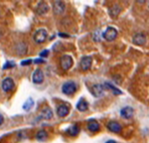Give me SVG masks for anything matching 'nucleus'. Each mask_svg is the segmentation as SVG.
Wrapping results in <instances>:
<instances>
[{
	"label": "nucleus",
	"instance_id": "7ed1b4c3",
	"mask_svg": "<svg viewBox=\"0 0 149 143\" xmlns=\"http://www.w3.org/2000/svg\"><path fill=\"white\" fill-rule=\"evenodd\" d=\"M118 36V31L116 28L112 27V26H109L107 27V29L104 31L103 33V37L106 39L107 41H113L114 39H116V37Z\"/></svg>",
	"mask_w": 149,
	"mask_h": 143
},
{
	"label": "nucleus",
	"instance_id": "5701e85b",
	"mask_svg": "<svg viewBox=\"0 0 149 143\" xmlns=\"http://www.w3.org/2000/svg\"><path fill=\"white\" fill-rule=\"evenodd\" d=\"M15 66L14 63H11V61H7L5 65L3 66V70H7V69H11Z\"/></svg>",
	"mask_w": 149,
	"mask_h": 143
},
{
	"label": "nucleus",
	"instance_id": "f03ea898",
	"mask_svg": "<svg viewBox=\"0 0 149 143\" xmlns=\"http://www.w3.org/2000/svg\"><path fill=\"white\" fill-rule=\"evenodd\" d=\"M60 63L63 70L68 71V70H70L73 67V63H74L73 58H72L71 56H69V54H65V56H63L62 58H61Z\"/></svg>",
	"mask_w": 149,
	"mask_h": 143
},
{
	"label": "nucleus",
	"instance_id": "bb28decb",
	"mask_svg": "<svg viewBox=\"0 0 149 143\" xmlns=\"http://www.w3.org/2000/svg\"><path fill=\"white\" fill-rule=\"evenodd\" d=\"M60 36H62V37H68V36H69L68 34H63V33H60Z\"/></svg>",
	"mask_w": 149,
	"mask_h": 143
},
{
	"label": "nucleus",
	"instance_id": "9b49d317",
	"mask_svg": "<svg viewBox=\"0 0 149 143\" xmlns=\"http://www.w3.org/2000/svg\"><path fill=\"white\" fill-rule=\"evenodd\" d=\"M43 79H45V75L40 69L36 70L32 74V82L34 84H41L43 82Z\"/></svg>",
	"mask_w": 149,
	"mask_h": 143
},
{
	"label": "nucleus",
	"instance_id": "dca6fc26",
	"mask_svg": "<svg viewBox=\"0 0 149 143\" xmlns=\"http://www.w3.org/2000/svg\"><path fill=\"white\" fill-rule=\"evenodd\" d=\"M88 129H89V131L93 132V133H95V132H98L100 130V125L99 123L97 122L96 120L94 119H91L88 122Z\"/></svg>",
	"mask_w": 149,
	"mask_h": 143
},
{
	"label": "nucleus",
	"instance_id": "b1692460",
	"mask_svg": "<svg viewBox=\"0 0 149 143\" xmlns=\"http://www.w3.org/2000/svg\"><path fill=\"white\" fill-rule=\"evenodd\" d=\"M49 56V50H42V52H40V57H42V58H45V57Z\"/></svg>",
	"mask_w": 149,
	"mask_h": 143
},
{
	"label": "nucleus",
	"instance_id": "6ab92c4d",
	"mask_svg": "<svg viewBox=\"0 0 149 143\" xmlns=\"http://www.w3.org/2000/svg\"><path fill=\"white\" fill-rule=\"evenodd\" d=\"M67 134H69L70 136H77L80 133V127L78 125H72L67 129Z\"/></svg>",
	"mask_w": 149,
	"mask_h": 143
},
{
	"label": "nucleus",
	"instance_id": "f257e3e1",
	"mask_svg": "<svg viewBox=\"0 0 149 143\" xmlns=\"http://www.w3.org/2000/svg\"><path fill=\"white\" fill-rule=\"evenodd\" d=\"M47 31L43 28H40V29L36 30L33 34V40L36 41V43H42L47 40Z\"/></svg>",
	"mask_w": 149,
	"mask_h": 143
},
{
	"label": "nucleus",
	"instance_id": "9d476101",
	"mask_svg": "<svg viewBox=\"0 0 149 143\" xmlns=\"http://www.w3.org/2000/svg\"><path fill=\"white\" fill-rule=\"evenodd\" d=\"M120 115H121V117L125 118V119H131L133 117V115H134V109L130 106H126L121 109Z\"/></svg>",
	"mask_w": 149,
	"mask_h": 143
},
{
	"label": "nucleus",
	"instance_id": "4be33fe9",
	"mask_svg": "<svg viewBox=\"0 0 149 143\" xmlns=\"http://www.w3.org/2000/svg\"><path fill=\"white\" fill-rule=\"evenodd\" d=\"M33 104H34L33 100L29 98V99H28V100L24 103V104H23V109H24L25 111H29V110L32 108V106H33Z\"/></svg>",
	"mask_w": 149,
	"mask_h": 143
},
{
	"label": "nucleus",
	"instance_id": "f8f14e48",
	"mask_svg": "<svg viewBox=\"0 0 149 143\" xmlns=\"http://www.w3.org/2000/svg\"><path fill=\"white\" fill-rule=\"evenodd\" d=\"M49 4H47V2L41 1V2H39V3L37 4V7H36L37 14L45 15V14H47V13L49 12Z\"/></svg>",
	"mask_w": 149,
	"mask_h": 143
},
{
	"label": "nucleus",
	"instance_id": "6e6552de",
	"mask_svg": "<svg viewBox=\"0 0 149 143\" xmlns=\"http://www.w3.org/2000/svg\"><path fill=\"white\" fill-rule=\"evenodd\" d=\"M92 63H93L92 57H89V56L83 57L82 60L80 61V68L83 70V71H88L89 69H91Z\"/></svg>",
	"mask_w": 149,
	"mask_h": 143
},
{
	"label": "nucleus",
	"instance_id": "2eb2a0df",
	"mask_svg": "<svg viewBox=\"0 0 149 143\" xmlns=\"http://www.w3.org/2000/svg\"><path fill=\"white\" fill-rule=\"evenodd\" d=\"M122 8L120 5H118V4H114V5H112L110 8H109V14H110L111 17H113V18H116V17L118 16V15L120 14V12H121Z\"/></svg>",
	"mask_w": 149,
	"mask_h": 143
},
{
	"label": "nucleus",
	"instance_id": "ddd939ff",
	"mask_svg": "<svg viewBox=\"0 0 149 143\" xmlns=\"http://www.w3.org/2000/svg\"><path fill=\"white\" fill-rule=\"evenodd\" d=\"M107 128L111 132H114V133H120V132L122 131V126L117 121H110V122L107 124Z\"/></svg>",
	"mask_w": 149,
	"mask_h": 143
},
{
	"label": "nucleus",
	"instance_id": "393cba45",
	"mask_svg": "<svg viewBox=\"0 0 149 143\" xmlns=\"http://www.w3.org/2000/svg\"><path fill=\"white\" fill-rule=\"evenodd\" d=\"M32 61L31 60H26L24 61H21V65L22 66H26V65H29V63H31Z\"/></svg>",
	"mask_w": 149,
	"mask_h": 143
},
{
	"label": "nucleus",
	"instance_id": "4468645a",
	"mask_svg": "<svg viewBox=\"0 0 149 143\" xmlns=\"http://www.w3.org/2000/svg\"><path fill=\"white\" fill-rule=\"evenodd\" d=\"M56 113H58V117H65V116L69 115L70 113V107L68 106L67 104H62L58 107L56 109Z\"/></svg>",
	"mask_w": 149,
	"mask_h": 143
},
{
	"label": "nucleus",
	"instance_id": "f3484780",
	"mask_svg": "<svg viewBox=\"0 0 149 143\" xmlns=\"http://www.w3.org/2000/svg\"><path fill=\"white\" fill-rule=\"evenodd\" d=\"M39 118L45 120H49L52 118V111L50 110V108L45 107V109L41 111V113L39 114Z\"/></svg>",
	"mask_w": 149,
	"mask_h": 143
},
{
	"label": "nucleus",
	"instance_id": "a211bd4d",
	"mask_svg": "<svg viewBox=\"0 0 149 143\" xmlns=\"http://www.w3.org/2000/svg\"><path fill=\"white\" fill-rule=\"evenodd\" d=\"M77 109L80 112H86L88 109H89V104L85 99H80L79 102L77 103Z\"/></svg>",
	"mask_w": 149,
	"mask_h": 143
},
{
	"label": "nucleus",
	"instance_id": "c85d7f7f",
	"mask_svg": "<svg viewBox=\"0 0 149 143\" xmlns=\"http://www.w3.org/2000/svg\"><path fill=\"white\" fill-rule=\"evenodd\" d=\"M36 63H43L42 60H36Z\"/></svg>",
	"mask_w": 149,
	"mask_h": 143
},
{
	"label": "nucleus",
	"instance_id": "412c9836",
	"mask_svg": "<svg viewBox=\"0 0 149 143\" xmlns=\"http://www.w3.org/2000/svg\"><path fill=\"white\" fill-rule=\"evenodd\" d=\"M36 139L38 140V141H45V140H47V133L45 130H39L38 132L36 133Z\"/></svg>",
	"mask_w": 149,
	"mask_h": 143
},
{
	"label": "nucleus",
	"instance_id": "423d86ee",
	"mask_svg": "<svg viewBox=\"0 0 149 143\" xmlns=\"http://www.w3.org/2000/svg\"><path fill=\"white\" fill-rule=\"evenodd\" d=\"M52 10L54 14H62L65 10V3L63 1H54L52 3Z\"/></svg>",
	"mask_w": 149,
	"mask_h": 143
},
{
	"label": "nucleus",
	"instance_id": "a878e982",
	"mask_svg": "<svg viewBox=\"0 0 149 143\" xmlns=\"http://www.w3.org/2000/svg\"><path fill=\"white\" fill-rule=\"evenodd\" d=\"M3 122H4V118H3V116L0 114V125L3 124Z\"/></svg>",
	"mask_w": 149,
	"mask_h": 143
},
{
	"label": "nucleus",
	"instance_id": "aec40b11",
	"mask_svg": "<svg viewBox=\"0 0 149 143\" xmlns=\"http://www.w3.org/2000/svg\"><path fill=\"white\" fill-rule=\"evenodd\" d=\"M104 88H107L108 90H110V91L113 92L115 95H122V91H121V90L117 89L115 86L112 85V84H110V83H105L104 84Z\"/></svg>",
	"mask_w": 149,
	"mask_h": 143
},
{
	"label": "nucleus",
	"instance_id": "39448f33",
	"mask_svg": "<svg viewBox=\"0 0 149 143\" xmlns=\"http://www.w3.org/2000/svg\"><path fill=\"white\" fill-rule=\"evenodd\" d=\"M104 85H101V84H95L93 85V87L91 88V93L92 95L96 98H100L104 95Z\"/></svg>",
	"mask_w": 149,
	"mask_h": 143
},
{
	"label": "nucleus",
	"instance_id": "0eeeda50",
	"mask_svg": "<svg viewBox=\"0 0 149 143\" xmlns=\"http://www.w3.org/2000/svg\"><path fill=\"white\" fill-rule=\"evenodd\" d=\"M132 41L134 45H143L146 43L147 39H146V36L142 32H138V33H135L132 37Z\"/></svg>",
	"mask_w": 149,
	"mask_h": 143
},
{
	"label": "nucleus",
	"instance_id": "cd10ccee",
	"mask_svg": "<svg viewBox=\"0 0 149 143\" xmlns=\"http://www.w3.org/2000/svg\"><path fill=\"white\" fill-rule=\"evenodd\" d=\"M106 143H116V141H114V140H108Z\"/></svg>",
	"mask_w": 149,
	"mask_h": 143
},
{
	"label": "nucleus",
	"instance_id": "1a4fd4ad",
	"mask_svg": "<svg viewBox=\"0 0 149 143\" xmlns=\"http://www.w3.org/2000/svg\"><path fill=\"white\" fill-rule=\"evenodd\" d=\"M2 90L6 93L12 91L13 88H14V81L11 78H5L2 82Z\"/></svg>",
	"mask_w": 149,
	"mask_h": 143
},
{
	"label": "nucleus",
	"instance_id": "20e7f679",
	"mask_svg": "<svg viewBox=\"0 0 149 143\" xmlns=\"http://www.w3.org/2000/svg\"><path fill=\"white\" fill-rule=\"evenodd\" d=\"M77 91V85L74 82H67L63 85L62 92L65 95H73Z\"/></svg>",
	"mask_w": 149,
	"mask_h": 143
}]
</instances>
